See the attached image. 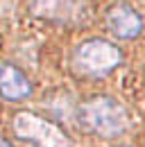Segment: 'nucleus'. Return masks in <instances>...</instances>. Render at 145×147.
Returning a JSON list of instances; mask_svg holds the SVG:
<instances>
[{"instance_id":"7","label":"nucleus","mask_w":145,"mask_h":147,"mask_svg":"<svg viewBox=\"0 0 145 147\" xmlns=\"http://www.w3.org/2000/svg\"><path fill=\"white\" fill-rule=\"evenodd\" d=\"M0 147H14V145H12V143H9V140H5V138H2V136H0Z\"/></svg>"},{"instance_id":"6","label":"nucleus","mask_w":145,"mask_h":147,"mask_svg":"<svg viewBox=\"0 0 145 147\" xmlns=\"http://www.w3.org/2000/svg\"><path fill=\"white\" fill-rule=\"evenodd\" d=\"M70 9H77L75 0H36L32 5V14L39 18H54L66 20L72 16Z\"/></svg>"},{"instance_id":"5","label":"nucleus","mask_w":145,"mask_h":147,"mask_svg":"<svg viewBox=\"0 0 145 147\" xmlns=\"http://www.w3.org/2000/svg\"><path fill=\"white\" fill-rule=\"evenodd\" d=\"M0 95L7 102H20L32 95V82L16 66L5 63L0 68Z\"/></svg>"},{"instance_id":"1","label":"nucleus","mask_w":145,"mask_h":147,"mask_svg":"<svg viewBox=\"0 0 145 147\" xmlns=\"http://www.w3.org/2000/svg\"><path fill=\"white\" fill-rule=\"evenodd\" d=\"M77 122L84 131H91L100 138H118L129 125L123 104L109 95H95L82 102L77 107Z\"/></svg>"},{"instance_id":"3","label":"nucleus","mask_w":145,"mask_h":147,"mask_svg":"<svg viewBox=\"0 0 145 147\" xmlns=\"http://www.w3.org/2000/svg\"><path fill=\"white\" fill-rule=\"evenodd\" d=\"M123 63V52L116 43L104 38H89L77 45L72 55V66L79 75L104 77Z\"/></svg>"},{"instance_id":"2","label":"nucleus","mask_w":145,"mask_h":147,"mask_svg":"<svg viewBox=\"0 0 145 147\" xmlns=\"http://www.w3.org/2000/svg\"><path fill=\"white\" fill-rule=\"evenodd\" d=\"M12 129L16 138L32 143L34 147H72L70 136L64 131L61 125L34 111H18L12 120Z\"/></svg>"},{"instance_id":"4","label":"nucleus","mask_w":145,"mask_h":147,"mask_svg":"<svg viewBox=\"0 0 145 147\" xmlns=\"http://www.w3.org/2000/svg\"><path fill=\"white\" fill-rule=\"evenodd\" d=\"M107 27L118 38H136L143 32V16L131 5L118 2L107 11Z\"/></svg>"}]
</instances>
